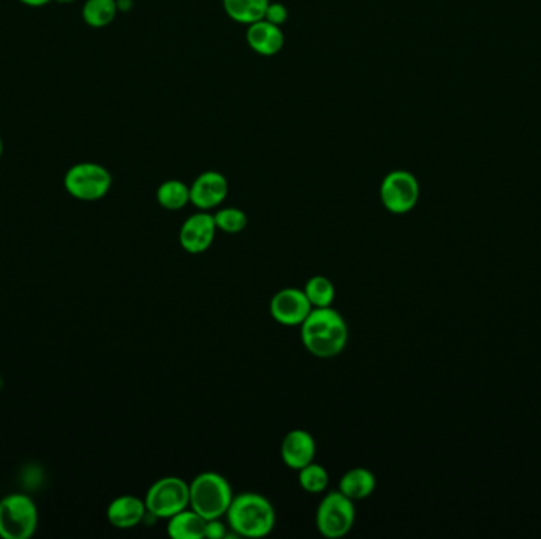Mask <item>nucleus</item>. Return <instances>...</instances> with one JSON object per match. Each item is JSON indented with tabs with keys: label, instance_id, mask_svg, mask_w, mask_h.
I'll return each instance as SVG.
<instances>
[{
	"label": "nucleus",
	"instance_id": "nucleus-5",
	"mask_svg": "<svg viewBox=\"0 0 541 539\" xmlns=\"http://www.w3.org/2000/svg\"><path fill=\"white\" fill-rule=\"evenodd\" d=\"M355 521V502L345 497L341 490L326 494L315 513V527L320 535L328 539H339L349 535Z\"/></svg>",
	"mask_w": 541,
	"mask_h": 539
},
{
	"label": "nucleus",
	"instance_id": "nucleus-25",
	"mask_svg": "<svg viewBox=\"0 0 541 539\" xmlns=\"http://www.w3.org/2000/svg\"><path fill=\"white\" fill-rule=\"evenodd\" d=\"M21 4L27 5V7H45V5L50 4L51 0H19Z\"/></svg>",
	"mask_w": 541,
	"mask_h": 539
},
{
	"label": "nucleus",
	"instance_id": "nucleus-27",
	"mask_svg": "<svg viewBox=\"0 0 541 539\" xmlns=\"http://www.w3.org/2000/svg\"><path fill=\"white\" fill-rule=\"evenodd\" d=\"M4 154V143H2V138H0V157Z\"/></svg>",
	"mask_w": 541,
	"mask_h": 539
},
{
	"label": "nucleus",
	"instance_id": "nucleus-4",
	"mask_svg": "<svg viewBox=\"0 0 541 539\" xmlns=\"http://www.w3.org/2000/svg\"><path fill=\"white\" fill-rule=\"evenodd\" d=\"M38 527V508L29 495L10 494L0 500V538L29 539Z\"/></svg>",
	"mask_w": 541,
	"mask_h": 539
},
{
	"label": "nucleus",
	"instance_id": "nucleus-18",
	"mask_svg": "<svg viewBox=\"0 0 541 539\" xmlns=\"http://www.w3.org/2000/svg\"><path fill=\"white\" fill-rule=\"evenodd\" d=\"M118 13V0H86L81 10L84 23L94 29L110 26Z\"/></svg>",
	"mask_w": 541,
	"mask_h": 539
},
{
	"label": "nucleus",
	"instance_id": "nucleus-24",
	"mask_svg": "<svg viewBox=\"0 0 541 539\" xmlns=\"http://www.w3.org/2000/svg\"><path fill=\"white\" fill-rule=\"evenodd\" d=\"M227 525L220 519H212L206 524V535L205 538L208 539H222L227 538Z\"/></svg>",
	"mask_w": 541,
	"mask_h": 539
},
{
	"label": "nucleus",
	"instance_id": "nucleus-16",
	"mask_svg": "<svg viewBox=\"0 0 541 539\" xmlns=\"http://www.w3.org/2000/svg\"><path fill=\"white\" fill-rule=\"evenodd\" d=\"M206 524L205 517L186 508L168 519L167 533L173 539H205Z\"/></svg>",
	"mask_w": 541,
	"mask_h": 539
},
{
	"label": "nucleus",
	"instance_id": "nucleus-28",
	"mask_svg": "<svg viewBox=\"0 0 541 539\" xmlns=\"http://www.w3.org/2000/svg\"><path fill=\"white\" fill-rule=\"evenodd\" d=\"M2 385H4V381H2V377H0V389H2Z\"/></svg>",
	"mask_w": 541,
	"mask_h": 539
},
{
	"label": "nucleus",
	"instance_id": "nucleus-11",
	"mask_svg": "<svg viewBox=\"0 0 541 539\" xmlns=\"http://www.w3.org/2000/svg\"><path fill=\"white\" fill-rule=\"evenodd\" d=\"M228 179L220 171L209 170L197 176L190 185V204L198 211L219 208L228 196Z\"/></svg>",
	"mask_w": 541,
	"mask_h": 539
},
{
	"label": "nucleus",
	"instance_id": "nucleus-6",
	"mask_svg": "<svg viewBox=\"0 0 541 539\" xmlns=\"http://www.w3.org/2000/svg\"><path fill=\"white\" fill-rule=\"evenodd\" d=\"M111 185H113V176L100 163H76L65 173V190L75 200L88 201V203L102 200L110 192Z\"/></svg>",
	"mask_w": 541,
	"mask_h": 539
},
{
	"label": "nucleus",
	"instance_id": "nucleus-12",
	"mask_svg": "<svg viewBox=\"0 0 541 539\" xmlns=\"http://www.w3.org/2000/svg\"><path fill=\"white\" fill-rule=\"evenodd\" d=\"M315 453H317L315 438L304 429L290 430L280 445V457L284 460V464L298 472L314 462Z\"/></svg>",
	"mask_w": 541,
	"mask_h": 539
},
{
	"label": "nucleus",
	"instance_id": "nucleus-20",
	"mask_svg": "<svg viewBox=\"0 0 541 539\" xmlns=\"http://www.w3.org/2000/svg\"><path fill=\"white\" fill-rule=\"evenodd\" d=\"M303 291L314 309L333 307L334 299H336V287L328 277H311L304 285Z\"/></svg>",
	"mask_w": 541,
	"mask_h": 539
},
{
	"label": "nucleus",
	"instance_id": "nucleus-3",
	"mask_svg": "<svg viewBox=\"0 0 541 539\" xmlns=\"http://www.w3.org/2000/svg\"><path fill=\"white\" fill-rule=\"evenodd\" d=\"M190 505L206 521L222 519L233 500L230 481L217 472H203L189 484Z\"/></svg>",
	"mask_w": 541,
	"mask_h": 539
},
{
	"label": "nucleus",
	"instance_id": "nucleus-17",
	"mask_svg": "<svg viewBox=\"0 0 541 539\" xmlns=\"http://www.w3.org/2000/svg\"><path fill=\"white\" fill-rule=\"evenodd\" d=\"M269 2L271 0H222V5L231 21L250 26L265 18Z\"/></svg>",
	"mask_w": 541,
	"mask_h": 539
},
{
	"label": "nucleus",
	"instance_id": "nucleus-23",
	"mask_svg": "<svg viewBox=\"0 0 541 539\" xmlns=\"http://www.w3.org/2000/svg\"><path fill=\"white\" fill-rule=\"evenodd\" d=\"M265 19L269 23L282 27L288 21V8L284 4H280V2H269Z\"/></svg>",
	"mask_w": 541,
	"mask_h": 539
},
{
	"label": "nucleus",
	"instance_id": "nucleus-14",
	"mask_svg": "<svg viewBox=\"0 0 541 539\" xmlns=\"http://www.w3.org/2000/svg\"><path fill=\"white\" fill-rule=\"evenodd\" d=\"M148 514L146 503L135 495H121L114 498L106 509V519L119 530H130L144 521Z\"/></svg>",
	"mask_w": 541,
	"mask_h": 539
},
{
	"label": "nucleus",
	"instance_id": "nucleus-10",
	"mask_svg": "<svg viewBox=\"0 0 541 539\" xmlns=\"http://www.w3.org/2000/svg\"><path fill=\"white\" fill-rule=\"evenodd\" d=\"M216 233L214 215L209 214L208 211L195 212L182 223L179 230V244L190 255H201L211 249Z\"/></svg>",
	"mask_w": 541,
	"mask_h": 539
},
{
	"label": "nucleus",
	"instance_id": "nucleus-21",
	"mask_svg": "<svg viewBox=\"0 0 541 539\" xmlns=\"http://www.w3.org/2000/svg\"><path fill=\"white\" fill-rule=\"evenodd\" d=\"M298 479L299 486L307 494H323L330 486V475L326 472V468L314 462L299 470Z\"/></svg>",
	"mask_w": 541,
	"mask_h": 539
},
{
	"label": "nucleus",
	"instance_id": "nucleus-8",
	"mask_svg": "<svg viewBox=\"0 0 541 539\" xmlns=\"http://www.w3.org/2000/svg\"><path fill=\"white\" fill-rule=\"evenodd\" d=\"M379 196L383 208L390 214H409L420 201V182L410 171H390L382 179Z\"/></svg>",
	"mask_w": 541,
	"mask_h": 539
},
{
	"label": "nucleus",
	"instance_id": "nucleus-7",
	"mask_svg": "<svg viewBox=\"0 0 541 539\" xmlns=\"http://www.w3.org/2000/svg\"><path fill=\"white\" fill-rule=\"evenodd\" d=\"M148 514L156 519H170L182 509L189 508V484L178 476H163L149 487L144 497Z\"/></svg>",
	"mask_w": 541,
	"mask_h": 539
},
{
	"label": "nucleus",
	"instance_id": "nucleus-19",
	"mask_svg": "<svg viewBox=\"0 0 541 539\" xmlns=\"http://www.w3.org/2000/svg\"><path fill=\"white\" fill-rule=\"evenodd\" d=\"M157 203L167 211H181L190 204V185L179 179H168L159 185L156 193Z\"/></svg>",
	"mask_w": 541,
	"mask_h": 539
},
{
	"label": "nucleus",
	"instance_id": "nucleus-22",
	"mask_svg": "<svg viewBox=\"0 0 541 539\" xmlns=\"http://www.w3.org/2000/svg\"><path fill=\"white\" fill-rule=\"evenodd\" d=\"M214 215L217 230L224 231L227 234H238L246 230L247 219L246 212L239 208H222Z\"/></svg>",
	"mask_w": 541,
	"mask_h": 539
},
{
	"label": "nucleus",
	"instance_id": "nucleus-26",
	"mask_svg": "<svg viewBox=\"0 0 541 539\" xmlns=\"http://www.w3.org/2000/svg\"><path fill=\"white\" fill-rule=\"evenodd\" d=\"M56 2H59V4H72L75 0H56Z\"/></svg>",
	"mask_w": 541,
	"mask_h": 539
},
{
	"label": "nucleus",
	"instance_id": "nucleus-1",
	"mask_svg": "<svg viewBox=\"0 0 541 539\" xmlns=\"http://www.w3.org/2000/svg\"><path fill=\"white\" fill-rule=\"evenodd\" d=\"M301 328V342L315 358L341 355L349 343V325L333 307L312 309Z\"/></svg>",
	"mask_w": 541,
	"mask_h": 539
},
{
	"label": "nucleus",
	"instance_id": "nucleus-13",
	"mask_svg": "<svg viewBox=\"0 0 541 539\" xmlns=\"http://www.w3.org/2000/svg\"><path fill=\"white\" fill-rule=\"evenodd\" d=\"M246 42L258 56L274 57L284 49L285 34L282 27L263 18L247 26Z\"/></svg>",
	"mask_w": 541,
	"mask_h": 539
},
{
	"label": "nucleus",
	"instance_id": "nucleus-2",
	"mask_svg": "<svg viewBox=\"0 0 541 539\" xmlns=\"http://www.w3.org/2000/svg\"><path fill=\"white\" fill-rule=\"evenodd\" d=\"M228 527L243 538H265L276 527V509L263 495L244 492L231 500L227 514Z\"/></svg>",
	"mask_w": 541,
	"mask_h": 539
},
{
	"label": "nucleus",
	"instance_id": "nucleus-15",
	"mask_svg": "<svg viewBox=\"0 0 541 539\" xmlns=\"http://www.w3.org/2000/svg\"><path fill=\"white\" fill-rule=\"evenodd\" d=\"M377 487V478L367 468L356 467L344 473L339 479V489L345 497L353 502H360L364 498L371 497Z\"/></svg>",
	"mask_w": 541,
	"mask_h": 539
},
{
	"label": "nucleus",
	"instance_id": "nucleus-9",
	"mask_svg": "<svg viewBox=\"0 0 541 539\" xmlns=\"http://www.w3.org/2000/svg\"><path fill=\"white\" fill-rule=\"evenodd\" d=\"M311 302L307 299L303 290L298 288H284L277 291L269 304V312L274 321L287 328H296L301 326L312 312Z\"/></svg>",
	"mask_w": 541,
	"mask_h": 539
}]
</instances>
